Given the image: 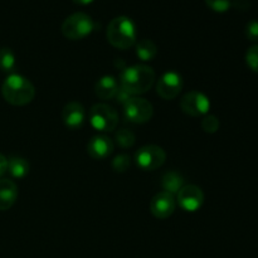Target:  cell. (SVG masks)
Masks as SVG:
<instances>
[{"label":"cell","instance_id":"6","mask_svg":"<svg viewBox=\"0 0 258 258\" xmlns=\"http://www.w3.org/2000/svg\"><path fill=\"white\" fill-rule=\"evenodd\" d=\"M166 160V153L158 145H146L135 154L136 165L144 171H154L161 168Z\"/></svg>","mask_w":258,"mask_h":258},{"label":"cell","instance_id":"13","mask_svg":"<svg viewBox=\"0 0 258 258\" xmlns=\"http://www.w3.org/2000/svg\"><path fill=\"white\" fill-rule=\"evenodd\" d=\"M113 141L106 135L93 136L87 144V153L95 160H105L113 153Z\"/></svg>","mask_w":258,"mask_h":258},{"label":"cell","instance_id":"7","mask_svg":"<svg viewBox=\"0 0 258 258\" xmlns=\"http://www.w3.org/2000/svg\"><path fill=\"white\" fill-rule=\"evenodd\" d=\"M123 113L130 122L145 123L153 117L154 107L145 98L131 97L123 103Z\"/></svg>","mask_w":258,"mask_h":258},{"label":"cell","instance_id":"23","mask_svg":"<svg viewBox=\"0 0 258 258\" xmlns=\"http://www.w3.org/2000/svg\"><path fill=\"white\" fill-rule=\"evenodd\" d=\"M246 62L247 66L253 72L258 73V44H254L248 48V50L246 53Z\"/></svg>","mask_w":258,"mask_h":258},{"label":"cell","instance_id":"1","mask_svg":"<svg viewBox=\"0 0 258 258\" xmlns=\"http://www.w3.org/2000/svg\"><path fill=\"white\" fill-rule=\"evenodd\" d=\"M155 82V72L146 64H135L125 68L120 75V87L130 96L146 93Z\"/></svg>","mask_w":258,"mask_h":258},{"label":"cell","instance_id":"2","mask_svg":"<svg viewBox=\"0 0 258 258\" xmlns=\"http://www.w3.org/2000/svg\"><path fill=\"white\" fill-rule=\"evenodd\" d=\"M2 95L13 106H25L34 100L35 88L28 78L12 73L2 86Z\"/></svg>","mask_w":258,"mask_h":258},{"label":"cell","instance_id":"14","mask_svg":"<svg viewBox=\"0 0 258 258\" xmlns=\"http://www.w3.org/2000/svg\"><path fill=\"white\" fill-rule=\"evenodd\" d=\"M18 199V186L10 179H0V211H8Z\"/></svg>","mask_w":258,"mask_h":258},{"label":"cell","instance_id":"4","mask_svg":"<svg viewBox=\"0 0 258 258\" xmlns=\"http://www.w3.org/2000/svg\"><path fill=\"white\" fill-rule=\"evenodd\" d=\"M95 29V22L88 14L82 12L73 13L62 23V34L70 40H80L88 37Z\"/></svg>","mask_w":258,"mask_h":258},{"label":"cell","instance_id":"8","mask_svg":"<svg viewBox=\"0 0 258 258\" xmlns=\"http://www.w3.org/2000/svg\"><path fill=\"white\" fill-rule=\"evenodd\" d=\"M180 108L184 113L191 117L206 116L208 115V111L211 108V101L204 93L190 91L185 93L180 100Z\"/></svg>","mask_w":258,"mask_h":258},{"label":"cell","instance_id":"21","mask_svg":"<svg viewBox=\"0 0 258 258\" xmlns=\"http://www.w3.org/2000/svg\"><path fill=\"white\" fill-rule=\"evenodd\" d=\"M131 166V158L126 154H120L112 160V169L116 173H126Z\"/></svg>","mask_w":258,"mask_h":258},{"label":"cell","instance_id":"12","mask_svg":"<svg viewBox=\"0 0 258 258\" xmlns=\"http://www.w3.org/2000/svg\"><path fill=\"white\" fill-rule=\"evenodd\" d=\"M86 120V111L80 102H68L62 110V121L66 127L78 130L83 126Z\"/></svg>","mask_w":258,"mask_h":258},{"label":"cell","instance_id":"3","mask_svg":"<svg viewBox=\"0 0 258 258\" xmlns=\"http://www.w3.org/2000/svg\"><path fill=\"white\" fill-rule=\"evenodd\" d=\"M108 43L117 49H128L136 44V25L125 15L113 18L106 32Z\"/></svg>","mask_w":258,"mask_h":258},{"label":"cell","instance_id":"27","mask_svg":"<svg viewBox=\"0 0 258 258\" xmlns=\"http://www.w3.org/2000/svg\"><path fill=\"white\" fill-rule=\"evenodd\" d=\"M75 4H78V5H88L91 4V3H93L95 0H72Z\"/></svg>","mask_w":258,"mask_h":258},{"label":"cell","instance_id":"11","mask_svg":"<svg viewBox=\"0 0 258 258\" xmlns=\"http://www.w3.org/2000/svg\"><path fill=\"white\" fill-rule=\"evenodd\" d=\"M176 201L173 194L168 191H159L150 202V212L155 218L166 219L175 212Z\"/></svg>","mask_w":258,"mask_h":258},{"label":"cell","instance_id":"22","mask_svg":"<svg viewBox=\"0 0 258 258\" xmlns=\"http://www.w3.org/2000/svg\"><path fill=\"white\" fill-rule=\"evenodd\" d=\"M201 126L207 134H214L219 128V120L214 115H206L202 120Z\"/></svg>","mask_w":258,"mask_h":258},{"label":"cell","instance_id":"17","mask_svg":"<svg viewBox=\"0 0 258 258\" xmlns=\"http://www.w3.org/2000/svg\"><path fill=\"white\" fill-rule=\"evenodd\" d=\"M29 163L24 158L19 156H12L8 159V168L7 171L15 179H23L29 173Z\"/></svg>","mask_w":258,"mask_h":258},{"label":"cell","instance_id":"5","mask_svg":"<svg viewBox=\"0 0 258 258\" xmlns=\"http://www.w3.org/2000/svg\"><path fill=\"white\" fill-rule=\"evenodd\" d=\"M90 123L100 133H111L117 127L118 115L112 106L97 103L90 111Z\"/></svg>","mask_w":258,"mask_h":258},{"label":"cell","instance_id":"16","mask_svg":"<svg viewBox=\"0 0 258 258\" xmlns=\"http://www.w3.org/2000/svg\"><path fill=\"white\" fill-rule=\"evenodd\" d=\"M161 186H163L164 191H168V193L175 196L184 186V178L176 171H166L161 176Z\"/></svg>","mask_w":258,"mask_h":258},{"label":"cell","instance_id":"10","mask_svg":"<svg viewBox=\"0 0 258 258\" xmlns=\"http://www.w3.org/2000/svg\"><path fill=\"white\" fill-rule=\"evenodd\" d=\"M183 88V80L179 73L170 71L165 72L156 83V93L163 100H174L179 96Z\"/></svg>","mask_w":258,"mask_h":258},{"label":"cell","instance_id":"18","mask_svg":"<svg viewBox=\"0 0 258 258\" xmlns=\"http://www.w3.org/2000/svg\"><path fill=\"white\" fill-rule=\"evenodd\" d=\"M158 54V47L150 39H143L136 44V55L143 62H150Z\"/></svg>","mask_w":258,"mask_h":258},{"label":"cell","instance_id":"20","mask_svg":"<svg viewBox=\"0 0 258 258\" xmlns=\"http://www.w3.org/2000/svg\"><path fill=\"white\" fill-rule=\"evenodd\" d=\"M115 139L117 145H120L121 148L123 149L131 148V146L135 144V140H136L133 131L127 130V128H121V130H118L117 133H116Z\"/></svg>","mask_w":258,"mask_h":258},{"label":"cell","instance_id":"26","mask_svg":"<svg viewBox=\"0 0 258 258\" xmlns=\"http://www.w3.org/2000/svg\"><path fill=\"white\" fill-rule=\"evenodd\" d=\"M7 168H8V159L0 153V179H2L3 175L7 173Z\"/></svg>","mask_w":258,"mask_h":258},{"label":"cell","instance_id":"15","mask_svg":"<svg viewBox=\"0 0 258 258\" xmlns=\"http://www.w3.org/2000/svg\"><path fill=\"white\" fill-rule=\"evenodd\" d=\"M120 85L117 83L115 77L112 76H103L96 82L95 93L98 98L103 101L112 100L117 95V91Z\"/></svg>","mask_w":258,"mask_h":258},{"label":"cell","instance_id":"9","mask_svg":"<svg viewBox=\"0 0 258 258\" xmlns=\"http://www.w3.org/2000/svg\"><path fill=\"white\" fill-rule=\"evenodd\" d=\"M176 202L183 211L194 213L203 206L204 194L199 186L194 185V184H188L178 191Z\"/></svg>","mask_w":258,"mask_h":258},{"label":"cell","instance_id":"24","mask_svg":"<svg viewBox=\"0 0 258 258\" xmlns=\"http://www.w3.org/2000/svg\"><path fill=\"white\" fill-rule=\"evenodd\" d=\"M206 4L217 13H224L231 8V0H206Z\"/></svg>","mask_w":258,"mask_h":258},{"label":"cell","instance_id":"19","mask_svg":"<svg viewBox=\"0 0 258 258\" xmlns=\"http://www.w3.org/2000/svg\"><path fill=\"white\" fill-rule=\"evenodd\" d=\"M15 55L10 48H0V70L5 73H12L15 70Z\"/></svg>","mask_w":258,"mask_h":258},{"label":"cell","instance_id":"25","mask_svg":"<svg viewBox=\"0 0 258 258\" xmlns=\"http://www.w3.org/2000/svg\"><path fill=\"white\" fill-rule=\"evenodd\" d=\"M244 33H246L247 39L254 43L258 42V20H251L247 23Z\"/></svg>","mask_w":258,"mask_h":258}]
</instances>
